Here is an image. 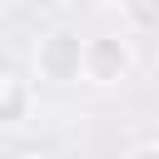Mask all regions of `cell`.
Returning a JSON list of instances; mask_svg holds the SVG:
<instances>
[{
  "mask_svg": "<svg viewBox=\"0 0 159 159\" xmlns=\"http://www.w3.org/2000/svg\"><path fill=\"white\" fill-rule=\"evenodd\" d=\"M35 75L45 84H80L84 80V40L70 25H55L35 40Z\"/></svg>",
  "mask_w": 159,
  "mask_h": 159,
  "instance_id": "6da1fadb",
  "label": "cell"
},
{
  "mask_svg": "<svg viewBox=\"0 0 159 159\" xmlns=\"http://www.w3.org/2000/svg\"><path fill=\"white\" fill-rule=\"evenodd\" d=\"M134 45L129 35H89L84 40V84L94 89H114L134 75Z\"/></svg>",
  "mask_w": 159,
  "mask_h": 159,
  "instance_id": "7a4b0ae2",
  "label": "cell"
},
{
  "mask_svg": "<svg viewBox=\"0 0 159 159\" xmlns=\"http://www.w3.org/2000/svg\"><path fill=\"white\" fill-rule=\"evenodd\" d=\"M30 109H35V89H30V80H20V75L5 70V75H0V129L25 124Z\"/></svg>",
  "mask_w": 159,
  "mask_h": 159,
  "instance_id": "3957f363",
  "label": "cell"
},
{
  "mask_svg": "<svg viewBox=\"0 0 159 159\" xmlns=\"http://www.w3.org/2000/svg\"><path fill=\"white\" fill-rule=\"evenodd\" d=\"M124 25L139 35H159V0H124Z\"/></svg>",
  "mask_w": 159,
  "mask_h": 159,
  "instance_id": "277c9868",
  "label": "cell"
},
{
  "mask_svg": "<svg viewBox=\"0 0 159 159\" xmlns=\"http://www.w3.org/2000/svg\"><path fill=\"white\" fill-rule=\"evenodd\" d=\"M119 159H159V144H134V149H124Z\"/></svg>",
  "mask_w": 159,
  "mask_h": 159,
  "instance_id": "5b68a950",
  "label": "cell"
},
{
  "mask_svg": "<svg viewBox=\"0 0 159 159\" xmlns=\"http://www.w3.org/2000/svg\"><path fill=\"white\" fill-rule=\"evenodd\" d=\"M15 159H60V154H55V149H45V144H30V149H20Z\"/></svg>",
  "mask_w": 159,
  "mask_h": 159,
  "instance_id": "8992f818",
  "label": "cell"
},
{
  "mask_svg": "<svg viewBox=\"0 0 159 159\" xmlns=\"http://www.w3.org/2000/svg\"><path fill=\"white\" fill-rule=\"evenodd\" d=\"M94 5H104V10H114V5H124V0H94Z\"/></svg>",
  "mask_w": 159,
  "mask_h": 159,
  "instance_id": "52a82bcc",
  "label": "cell"
}]
</instances>
